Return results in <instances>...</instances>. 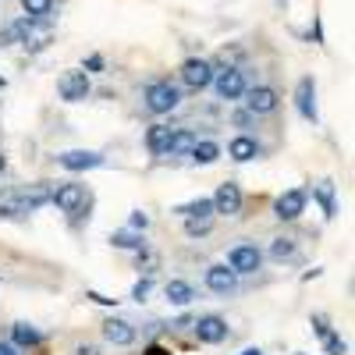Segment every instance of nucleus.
Here are the masks:
<instances>
[{
  "label": "nucleus",
  "mask_w": 355,
  "mask_h": 355,
  "mask_svg": "<svg viewBox=\"0 0 355 355\" xmlns=\"http://www.w3.org/2000/svg\"><path fill=\"white\" fill-rule=\"evenodd\" d=\"M245 107L252 117H266V114H274L277 110V89L270 85H256V89H245Z\"/></svg>",
  "instance_id": "nucleus-10"
},
{
  "label": "nucleus",
  "mask_w": 355,
  "mask_h": 355,
  "mask_svg": "<svg viewBox=\"0 0 355 355\" xmlns=\"http://www.w3.org/2000/svg\"><path fill=\"white\" fill-rule=\"evenodd\" d=\"M206 288H210L214 295H231L234 288H239V274H234L227 263H214L210 270H206Z\"/></svg>",
  "instance_id": "nucleus-12"
},
{
  "label": "nucleus",
  "mask_w": 355,
  "mask_h": 355,
  "mask_svg": "<svg viewBox=\"0 0 355 355\" xmlns=\"http://www.w3.org/2000/svg\"><path fill=\"white\" fill-rule=\"evenodd\" d=\"M295 107H299V114L306 117L309 125H320V110H316V82L306 75L299 78V85H295Z\"/></svg>",
  "instance_id": "nucleus-9"
},
{
  "label": "nucleus",
  "mask_w": 355,
  "mask_h": 355,
  "mask_svg": "<svg viewBox=\"0 0 355 355\" xmlns=\"http://www.w3.org/2000/svg\"><path fill=\"white\" fill-rule=\"evenodd\" d=\"M157 252H150V249H139V270H146V274H153L157 270Z\"/></svg>",
  "instance_id": "nucleus-29"
},
{
  "label": "nucleus",
  "mask_w": 355,
  "mask_h": 355,
  "mask_svg": "<svg viewBox=\"0 0 355 355\" xmlns=\"http://www.w3.org/2000/svg\"><path fill=\"white\" fill-rule=\"evenodd\" d=\"M214 89H217V96L220 100H242L245 96V71L242 68H224V71H214V82H210Z\"/></svg>",
  "instance_id": "nucleus-3"
},
{
  "label": "nucleus",
  "mask_w": 355,
  "mask_h": 355,
  "mask_svg": "<svg viewBox=\"0 0 355 355\" xmlns=\"http://www.w3.org/2000/svg\"><path fill=\"white\" fill-rule=\"evenodd\" d=\"M192 142H196V135H192L189 128H171V146H167V157H182V153H189V150H192Z\"/></svg>",
  "instance_id": "nucleus-23"
},
{
  "label": "nucleus",
  "mask_w": 355,
  "mask_h": 355,
  "mask_svg": "<svg viewBox=\"0 0 355 355\" xmlns=\"http://www.w3.org/2000/svg\"><path fill=\"white\" fill-rule=\"evenodd\" d=\"M103 64H107V61H103L100 53H89L85 64H82V71H85V75H96V71H103Z\"/></svg>",
  "instance_id": "nucleus-31"
},
{
  "label": "nucleus",
  "mask_w": 355,
  "mask_h": 355,
  "mask_svg": "<svg viewBox=\"0 0 355 355\" xmlns=\"http://www.w3.org/2000/svg\"><path fill=\"white\" fill-rule=\"evenodd\" d=\"M274 4H277V8H288V0H274Z\"/></svg>",
  "instance_id": "nucleus-40"
},
{
  "label": "nucleus",
  "mask_w": 355,
  "mask_h": 355,
  "mask_svg": "<svg viewBox=\"0 0 355 355\" xmlns=\"http://www.w3.org/2000/svg\"><path fill=\"white\" fill-rule=\"evenodd\" d=\"M227 266H231L234 274H256L259 266H263V252H259L256 245L242 242V245H234V249L227 252Z\"/></svg>",
  "instance_id": "nucleus-8"
},
{
  "label": "nucleus",
  "mask_w": 355,
  "mask_h": 355,
  "mask_svg": "<svg viewBox=\"0 0 355 355\" xmlns=\"http://www.w3.org/2000/svg\"><path fill=\"white\" fill-rule=\"evenodd\" d=\"M89 299L100 302V306H114V302H117V299H107V295H100V291H89Z\"/></svg>",
  "instance_id": "nucleus-35"
},
{
  "label": "nucleus",
  "mask_w": 355,
  "mask_h": 355,
  "mask_svg": "<svg viewBox=\"0 0 355 355\" xmlns=\"http://www.w3.org/2000/svg\"><path fill=\"white\" fill-rule=\"evenodd\" d=\"M182 82L192 89V93H202V89L214 82V64L202 61V57H189V61L182 64Z\"/></svg>",
  "instance_id": "nucleus-7"
},
{
  "label": "nucleus",
  "mask_w": 355,
  "mask_h": 355,
  "mask_svg": "<svg viewBox=\"0 0 355 355\" xmlns=\"http://www.w3.org/2000/svg\"><path fill=\"white\" fill-rule=\"evenodd\" d=\"M295 242L291 239H274V245H270V256L277 259V263H284V259H295Z\"/></svg>",
  "instance_id": "nucleus-27"
},
{
  "label": "nucleus",
  "mask_w": 355,
  "mask_h": 355,
  "mask_svg": "<svg viewBox=\"0 0 355 355\" xmlns=\"http://www.w3.org/2000/svg\"><path fill=\"white\" fill-rule=\"evenodd\" d=\"M128 224H132V231H146V227H150V217H146V214H142V210H135V214H132V220H128Z\"/></svg>",
  "instance_id": "nucleus-33"
},
{
  "label": "nucleus",
  "mask_w": 355,
  "mask_h": 355,
  "mask_svg": "<svg viewBox=\"0 0 355 355\" xmlns=\"http://www.w3.org/2000/svg\"><path fill=\"white\" fill-rule=\"evenodd\" d=\"M4 167H8V160H4V157H0V174H4Z\"/></svg>",
  "instance_id": "nucleus-39"
},
{
  "label": "nucleus",
  "mask_w": 355,
  "mask_h": 355,
  "mask_svg": "<svg viewBox=\"0 0 355 355\" xmlns=\"http://www.w3.org/2000/svg\"><path fill=\"white\" fill-rule=\"evenodd\" d=\"M306 202H309V192L306 189H288L274 199V217L277 220H299L306 214Z\"/></svg>",
  "instance_id": "nucleus-5"
},
{
  "label": "nucleus",
  "mask_w": 355,
  "mask_h": 355,
  "mask_svg": "<svg viewBox=\"0 0 355 355\" xmlns=\"http://www.w3.org/2000/svg\"><path fill=\"white\" fill-rule=\"evenodd\" d=\"M167 146H171V128L167 125H153L146 132V150L153 157H167Z\"/></svg>",
  "instance_id": "nucleus-18"
},
{
  "label": "nucleus",
  "mask_w": 355,
  "mask_h": 355,
  "mask_svg": "<svg viewBox=\"0 0 355 355\" xmlns=\"http://www.w3.org/2000/svg\"><path fill=\"white\" fill-rule=\"evenodd\" d=\"M178 103H182V89H178L171 78H157L142 89V107L150 110V114H171L178 110Z\"/></svg>",
  "instance_id": "nucleus-1"
},
{
  "label": "nucleus",
  "mask_w": 355,
  "mask_h": 355,
  "mask_svg": "<svg viewBox=\"0 0 355 355\" xmlns=\"http://www.w3.org/2000/svg\"><path fill=\"white\" fill-rule=\"evenodd\" d=\"M214 231V220H199V217H185V234L189 239H206Z\"/></svg>",
  "instance_id": "nucleus-26"
},
{
  "label": "nucleus",
  "mask_w": 355,
  "mask_h": 355,
  "mask_svg": "<svg viewBox=\"0 0 355 355\" xmlns=\"http://www.w3.org/2000/svg\"><path fill=\"white\" fill-rule=\"evenodd\" d=\"M43 202H50V189H46V185H33L28 192H18V217L36 214Z\"/></svg>",
  "instance_id": "nucleus-16"
},
{
  "label": "nucleus",
  "mask_w": 355,
  "mask_h": 355,
  "mask_svg": "<svg viewBox=\"0 0 355 355\" xmlns=\"http://www.w3.org/2000/svg\"><path fill=\"white\" fill-rule=\"evenodd\" d=\"M192 331H196V338L202 341V345H220V341H227V320L224 316H214V313H206V316H199V320H192Z\"/></svg>",
  "instance_id": "nucleus-6"
},
{
  "label": "nucleus",
  "mask_w": 355,
  "mask_h": 355,
  "mask_svg": "<svg viewBox=\"0 0 355 355\" xmlns=\"http://www.w3.org/2000/svg\"><path fill=\"white\" fill-rule=\"evenodd\" d=\"M103 338L110 341V345H117V348H128L132 341H135V327L128 320H103Z\"/></svg>",
  "instance_id": "nucleus-14"
},
{
  "label": "nucleus",
  "mask_w": 355,
  "mask_h": 355,
  "mask_svg": "<svg viewBox=\"0 0 355 355\" xmlns=\"http://www.w3.org/2000/svg\"><path fill=\"white\" fill-rule=\"evenodd\" d=\"M50 202H53L61 214H82L85 206H89V192H85V185L68 182V185H61L57 192H50Z\"/></svg>",
  "instance_id": "nucleus-4"
},
{
  "label": "nucleus",
  "mask_w": 355,
  "mask_h": 355,
  "mask_svg": "<svg viewBox=\"0 0 355 355\" xmlns=\"http://www.w3.org/2000/svg\"><path fill=\"white\" fill-rule=\"evenodd\" d=\"M21 8L28 18H50L53 15V0H21Z\"/></svg>",
  "instance_id": "nucleus-25"
},
{
  "label": "nucleus",
  "mask_w": 355,
  "mask_h": 355,
  "mask_svg": "<svg viewBox=\"0 0 355 355\" xmlns=\"http://www.w3.org/2000/svg\"><path fill=\"white\" fill-rule=\"evenodd\" d=\"M150 291H153V277L146 274L142 281H135V288H132V299H135V302H146V299H150Z\"/></svg>",
  "instance_id": "nucleus-28"
},
{
  "label": "nucleus",
  "mask_w": 355,
  "mask_h": 355,
  "mask_svg": "<svg viewBox=\"0 0 355 355\" xmlns=\"http://www.w3.org/2000/svg\"><path fill=\"white\" fill-rule=\"evenodd\" d=\"M57 164H61L64 171H93L103 164V153H93V150H68L57 157Z\"/></svg>",
  "instance_id": "nucleus-13"
},
{
  "label": "nucleus",
  "mask_w": 355,
  "mask_h": 355,
  "mask_svg": "<svg viewBox=\"0 0 355 355\" xmlns=\"http://www.w3.org/2000/svg\"><path fill=\"white\" fill-rule=\"evenodd\" d=\"M0 355H18V352H15V345H8V341H0Z\"/></svg>",
  "instance_id": "nucleus-37"
},
{
  "label": "nucleus",
  "mask_w": 355,
  "mask_h": 355,
  "mask_svg": "<svg viewBox=\"0 0 355 355\" xmlns=\"http://www.w3.org/2000/svg\"><path fill=\"white\" fill-rule=\"evenodd\" d=\"M323 345H327V355H348V345H345L334 331H331L327 338H323Z\"/></svg>",
  "instance_id": "nucleus-30"
},
{
  "label": "nucleus",
  "mask_w": 355,
  "mask_h": 355,
  "mask_svg": "<svg viewBox=\"0 0 355 355\" xmlns=\"http://www.w3.org/2000/svg\"><path fill=\"white\" fill-rule=\"evenodd\" d=\"M313 199L320 202V210H323V217H334L338 214V199H334V182H327V178H323V182L313 189Z\"/></svg>",
  "instance_id": "nucleus-20"
},
{
  "label": "nucleus",
  "mask_w": 355,
  "mask_h": 355,
  "mask_svg": "<svg viewBox=\"0 0 355 355\" xmlns=\"http://www.w3.org/2000/svg\"><path fill=\"white\" fill-rule=\"evenodd\" d=\"M189 157L196 160V164H202V167H210V164H217L220 160V146L217 142H210V139H196L192 142V150H189Z\"/></svg>",
  "instance_id": "nucleus-17"
},
{
  "label": "nucleus",
  "mask_w": 355,
  "mask_h": 355,
  "mask_svg": "<svg viewBox=\"0 0 355 355\" xmlns=\"http://www.w3.org/2000/svg\"><path fill=\"white\" fill-rule=\"evenodd\" d=\"M71 355H103V352H100L96 345H78V348H75Z\"/></svg>",
  "instance_id": "nucleus-34"
},
{
  "label": "nucleus",
  "mask_w": 355,
  "mask_h": 355,
  "mask_svg": "<svg viewBox=\"0 0 355 355\" xmlns=\"http://www.w3.org/2000/svg\"><path fill=\"white\" fill-rule=\"evenodd\" d=\"M192 327V316H182V320H174V331H189Z\"/></svg>",
  "instance_id": "nucleus-36"
},
{
  "label": "nucleus",
  "mask_w": 355,
  "mask_h": 355,
  "mask_svg": "<svg viewBox=\"0 0 355 355\" xmlns=\"http://www.w3.org/2000/svg\"><path fill=\"white\" fill-rule=\"evenodd\" d=\"M89 93H93V82H89V75L78 71V68H71V71H64L61 78H57V96H61L64 103H78Z\"/></svg>",
  "instance_id": "nucleus-2"
},
{
  "label": "nucleus",
  "mask_w": 355,
  "mask_h": 355,
  "mask_svg": "<svg viewBox=\"0 0 355 355\" xmlns=\"http://www.w3.org/2000/svg\"><path fill=\"white\" fill-rule=\"evenodd\" d=\"M11 338H15V345H21V348H40V345H43V334L33 327V323H15Z\"/></svg>",
  "instance_id": "nucleus-21"
},
{
  "label": "nucleus",
  "mask_w": 355,
  "mask_h": 355,
  "mask_svg": "<svg viewBox=\"0 0 355 355\" xmlns=\"http://www.w3.org/2000/svg\"><path fill=\"white\" fill-rule=\"evenodd\" d=\"M167 302L171 306H189L192 299H196V291H192V284L189 281H167Z\"/></svg>",
  "instance_id": "nucleus-22"
},
{
  "label": "nucleus",
  "mask_w": 355,
  "mask_h": 355,
  "mask_svg": "<svg viewBox=\"0 0 355 355\" xmlns=\"http://www.w3.org/2000/svg\"><path fill=\"white\" fill-rule=\"evenodd\" d=\"M239 355H263L259 348H245V352H239Z\"/></svg>",
  "instance_id": "nucleus-38"
},
{
  "label": "nucleus",
  "mask_w": 355,
  "mask_h": 355,
  "mask_svg": "<svg viewBox=\"0 0 355 355\" xmlns=\"http://www.w3.org/2000/svg\"><path fill=\"white\" fill-rule=\"evenodd\" d=\"M227 157H231V160H239V164H249V160L259 157V142H256L252 135L231 139V142H227Z\"/></svg>",
  "instance_id": "nucleus-15"
},
{
  "label": "nucleus",
  "mask_w": 355,
  "mask_h": 355,
  "mask_svg": "<svg viewBox=\"0 0 355 355\" xmlns=\"http://www.w3.org/2000/svg\"><path fill=\"white\" fill-rule=\"evenodd\" d=\"M174 214H178V217H199V220H214V199L199 196V199H192V202H185V206H178Z\"/></svg>",
  "instance_id": "nucleus-19"
},
{
  "label": "nucleus",
  "mask_w": 355,
  "mask_h": 355,
  "mask_svg": "<svg viewBox=\"0 0 355 355\" xmlns=\"http://www.w3.org/2000/svg\"><path fill=\"white\" fill-rule=\"evenodd\" d=\"M110 245H114V249H132V252H139V249H146V239H142V234H135V231H114V234H110Z\"/></svg>",
  "instance_id": "nucleus-24"
},
{
  "label": "nucleus",
  "mask_w": 355,
  "mask_h": 355,
  "mask_svg": "<svg viewBox=\"0 0 355 355\" xmlns=\"http://www.w3.org/2000/svg\"><path fill=\"white\" fill-rule=\"evenodd\" d=\"M214 214H224V217H239V214H242V189L234 185V182L217 185V196H214Z\"/></svg>",
  "instance_id": "nucleus-11"
},
{
  "label": "nucleus",
  "mask_w": 355,
  "mask_h": 355,
  "mask_svg": "<svg viewBox=\"0 0 355 355\" xmlns=\"http://www.w3.org/2000/svg\"><path fill=\"white\" fill-rule=\"evenodd\" d=\"M313 331H316V338L323 341V338H327V334H331V320H327V316H323V313H316V316H313Z\"/></svg>",
  "instance_id": "nucleus-32"
}]
</instances>
